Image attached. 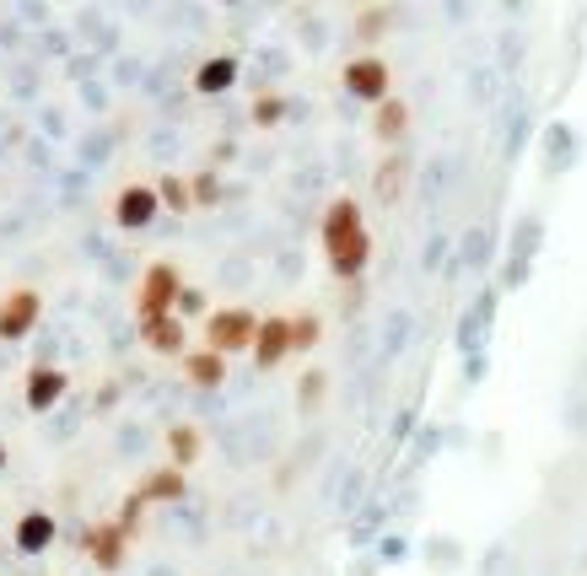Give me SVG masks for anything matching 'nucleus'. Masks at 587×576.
Instances as JSON below:
<instances>
[{"label":"nucleus","mask_w":587,"mask_h":576,"mask_svg":"<svg viewBox=\"0 0 587 576\" xmlns=\"http://www.w3.org/2000/svg\"><path fill=\"white\" fill-rule=\"evenodd\" d=\"M319 243H324L329 269H334L339 280H356V275L367 269V258H372V232H367L361 205H356L350 194L329 199L324 221H319Z\"/></svg>","instance_id":"obj_1"},{"label":"nucleus","mask_w":587,"mask_h":576,"mask_svg":"<svg viewBox=\"0 0 587 576\" xmlns=\"http://www.w3.org/2000/svg\"><path fill=\"white\" fill-rule=\"evenodd\" d=\"M179 297H184L179 269H173V264H151V269L140 275V291H135V319H140V329H146V323L173 319Z\"/></svg>","instance_id":"obj_2"},{"label":"nucleus","mask_w":587,"mask_h":576,"mask_svg":"<svg viewBox=\"0 0 587 576\" xmlns=\"http://www.w3.org/2000/svg\"><path fill=\"white\" fill-rule=\"evenodd\" d=\"M254 339H260V319L249 308H216L205 319V350H216V356L254 350Z\"/></svg>","instance_id":"obj_3"},{"label":"nucleus","mask_w":587,"mask_h":576,"mask_svg":"<svg viewBox=\"0 0 587 576\" xmlns=\"http://www.w3.org/2000/svg\"><path fill=\"white\" fill-rule=\"evenodd\" d=\"M339 81H345L350 97H361V103H372V108H383L393 97V70L378 60V55H356V60L339 70Z\"/></svg>","instance_id":"obj_4"},{"label":"nucleus","mask_w":587,"mask_h":576,"mask_svg":"<svg viewBox=\"0 0 587 576\" xmlns=\"http://www.w3.org/2000/svg\"><path fill=\"white\" fill-rule=\"evenodd\" d=\"M38 313H44V297H38L33 286L5 291V297H0V339H27Z\"/></svg>","instance_id":"obj_5"},{"label":"nucleus","mask_w":587,"mask_h":576,"mask_svg":"<svg viewBox=\"0 0 587 576\" xmlns=\"http://www.w3.org/2000/svg\"><path fill=\"white\" fill-rule=\"evenodd\" d=\"M81 550L92 555L97 572H119V566H125V550H130V533L119 528V517H114V522H92L87 539H81Z\"/></svg>","instance_id":"obj_6"},{"label":"nucleus","mask_w":587,"mask_h":576,"mask_svg":"<svg viewBox=\"0 0 587 576\" xmlns=\"http://www.w3.org/2000/svg\"><path fill=\"white\" fill-rule=\"evenodd\" d=\"M157 210H162L157 184H130V189H119V199H114V227H125V232H146V227L157 221Z\"/></svg>","instance_id":"obj_7"},{"label":"nucleus","mask_w":587,"mask_h":576,"mask_svg":"<svg viewBox=\"0 0 587 576\" xmlns=\"http://www.w3.org/2000/svg\"><path fill=\"white\" fill-rule=\"evenodd\" d=\"M66 388H70V378L55 367V361H38L33 372H27V383H22V393H27V410H55L60 399H66Z\"/></svg>","instance_id":"obj_8"},{"label":"nucleus","mask_w":587,"mask_h":576,"mask_svg":"<svg viewBox=\"0 0 587 576\" xmlns=\"http://www.w3.org/2000/svg\"><path fill=\"white\" fill-rule=\"evenodd\" d=\"M286 356H291V319H286V313H269V319H260L254 361H260V367H280Z\"/></svg>","instance_id":"obj_9"},{"label":"nucleus","mask_w":587,"mask_h":576,"mask_svg":"<svg viewBox=\"0 0 587 576\" xmlns=\"http://www.w3.org/2000/svg\"><path fill=\"white\" fill-rule=\"evenodd\" d=\"M11 544H16L22 555H44V550L55 544V517L49 512H22L16 517V528H11Z\"/></svg>","instance_id":"obj_10"},{"label":"nucleus","mask_w":587,"mask_h":576,"mask_svg":"<svg viewBox=\"0 0 587 576\" xmlns=\"http://www.w3.org/2000/svg\"><path fill=\"white\" fill-rule=\"evenodd\" d=\"M184 491H189V485H184V469H173V463L157 469V474H146V480L135 485V496H140L146 507H157V502H184Z\"/></svg>","instance_id":"obj_11"},{"label":"nucleus","mask_w":587,"mask_h":576,"mask_svg":"<svg viewBox=\"0 0 587 576\" xmlns=\"http://www.w3.org/2000/svg\"><path fill=\"white\" fill-rule=\"evenodd\" d=\"M238 70H243V65H238V55H210V60L195 70V92H199V97H221V92L238 81Z\"/></svg>","instance_id":"obj_12"},{"label":"nucleus","mask_w":587,"mask_h":576,"mask_svg":"<svg viewBox=\"0 0 587 576\" xmlns=\"http://www.w3.org/2000/svg\"><path fill=\"white\" fill-rule=\"evenodd\" d=\"M184 378H189L195 388H221L227 383V356H216V350L199 345V350L184 356Z\"/></svg>","instance_id":"obj_13"},{"label":"nucleus","mask_w":587,"mask_h":576,"mask_svg":"<svg viewBox=\"0 0 587 576\" xmlns=\"http://www.w3.org/2000/svg\"><path fill=\"white\" fill-rule=\"evenodd\" d=\"M372 135H378V140L393 151V146L410 135V103H404V97H389V103L372 114Z\"/></svg>","instance_id":"obj_14"},{"label":"nucleus","mask_w":587,"mask_h":576,"mask_svg":"<svg viewBox=\"0 0 587 576\" xmlns=\"http://www.w3.org/2000/svg\"><path fill=\"white\" fill-rule=\"evenodd\" d=\"M140 339L157 350V356H189V345H184V319H162V323H146L140 329Z\"/></svg>","instance_id":"obj_15"},{"label":"nucleus","mask_w":587,"mask_h":576,"mask_svg":"<svg viewBox=\"0 0 587 576\" xmlns=\"http://www.w3.org/2000/svg\"><path fill=\"white\" fill-rule=\"evenodd\" d=\"M162 442H168V458H173V469H189L199 452H205V437H199V426H184V421H179V426H168V437H162Z\"/></svg>","instance_id":"obj_16"},{"label":"nucleus","mask_w":587,"mask_h":576,"mask_svg":"<svg viewBox=\"0 0 587 576\" xmlns=\"http://www.w3.org/2000/svg\"><path fill=\"white\" fill-rule=\"evenodd\" d=\"M404 184H410V157L389 151V157H383V168H378V199L393 205V199L404 194Z\"/></svg>","instance_id":"obj_17"},{"label":"nucleus","mask_w":587,"mask_h":576,"mask_svg":"<svg viewBox=\"0 0 587 576\" xmlns=\"http://www.w3.org/2000/svg\"><path fill=\"white\" fill-rule=\"evenodd\" d=\"M157 199H162V210H195V184L189 178H179V173H162L157 178Z\"/></svg>","instance_id":"obj_18"},{"label":"nucleus","mask_w":587,"mask_h":576,"mask_svg":"<svg viewBox=\"0 0 587 576\" xmlns=\"http://www.w3.org/2000/svg\"><path fill=\"white\" fill-rule=\"evenodd\" d=\"M249 119H254V129H275L280 119H286V97L264 87L260 97H254V108H249Z\"/></svg>","instance_id":"obj_19"},{"label":"nucleus","mask_w":587,"mask_h":576,"mask_svg":"<svg viewBox=\"0 0 587 576\" xmlns=\"http://www.w3.org/2000/svg\"><path fill=\"white\" fill-rule=\"evenodd\" d=\"M319 334H324V323L313 319V313H297V319H291V356L313 350V345H319Z\"/></svg>","instance_id":"obj_20"},{"label":"nucleus","mask_w":587,"mask_h":576,"mask_svg":"<svg viewBox=\"0 0 587 576\" xmlns=\"http://www.w3.org/2000/svg\"><path fill=\"white\" fill-rule=\"evenodd\" d=\"M324 393H329V378L319 372V367H308V372H302V383H297V399H302V410H319V404H324Z\"/></svg>","instance_id":"obj_21"},{"label":"nucleus","mask_w":587,"mask_h":576,"mask_svg":"<svg viewBox=\"0 0 587 576\" xmlns=\"http://www.w3.org/2000/svg\"><path fill=\"white\" fill-rule=\"evenodd\" d=\"M195 205H221V178L216 173H195Z\"/></svg>","instance_id":"obj_22"},{"label":"nucleus","mask_w":587,"mask_h":576,"mask_svg":"<svg viewBox=\"0 0 587 576\" xmlns=\"http://www.w3.org/2000/svg\"><path fill=\"white\" fill-rule=\"evenodd\" d=\"M140 517H146V502H140V496L130 491V496H125V507H119V528H125L130 539L140 533Z\"/></svg>","instance_id":"obj_23"},{"label":"nucleus","mask_w":587,"mask_h":576,"mask_svg":"<svg viewBox=\"0 0 587 576\" xmlns=\"http://www.w3.org/2000/svg\"><path fill=\"white\" fill-rule=\"evenodd\" d=\"M383 27H389V11H383V5H372V11L361 16V38H378Z\"/></svg>","instance_id":"obj_24"},{"label":"nucleus","mask_w":587,"mask_h":576,"mask_svg":"<svg viewBox=\"0 0 587 576\" xmlns=\"http://www.w3.org/2000/svg\"><path fill=\"white\" fill-rule=\"evenodd\" d=\"M179 308H189V313H199V308H205V297H199V291H189V286H184V297H179Z\"/></svg>","instance_id":"obj_25"},{"label":"nucleus","mask_w":587,"mask_h":576,"mask_svg":"<svg viewBox=\"0 0 587 576\" xmlns=\"http://www.w3.org/2000/svg\"><path fill=\"white\" fill-rule=\"evenodd\" d=\"M0 469H5V448H0Z\"/></svg>","instance_id":"obj_26"}]
</instances>
